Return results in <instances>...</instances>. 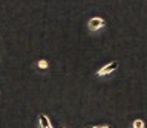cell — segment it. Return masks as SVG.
<instances>
[{
  "mask_svg": "<svg viewBox=\"0 0 147 128\" xmlns=\"http://www.w3.org/2000/svg\"><path fill=\"white\" fill-rule=\"evenodd\" d=\"M98 128H110V127H109V125H100Z\"/></svg>",
  "mask_w": 147,
  "mask_h": 128,
  "instance_id": "obj_6",
  "label": "cell"
},
{
  "mask_svg": "<svg viewBox=\"0 0 147 128\" xmlns=\"http://www.w3.org/2000/svg\"><path fill=\"white\" fill-rule=\"evenodd\" d=\"M60 128H64V127H60Z\"/></svg>",
  "mask_w": 147,
  "mask_h": 128,
  "instance_id": "obj_8",
  "label": "cell"
},
{
  "mask_svg": "<svg viewBox=\"0 0 147 128\" xmlns=\"http://www.w3.org/2000/svg\"><path fill=\"white\" fill-rule=\"evenodd\" d=\"M38 67L40 69H46V67H48V61H46V59H40V61H38Z\"/></svg>",
  "mask_w": 147,
  "mask_h": 128,
  "instance_id": "obj_5",
  "label": "cell"
},
{
  "mask_svg": "<svg viewBox=\"0 0 147 128\" xmlns=\"http://www.w3.org/2000/svg\"><path fill=\"white\" fill-rule=\"evenodd\" d=\"M38 122H40V127H41V128H52L49 117L46 116V114H43V113L38 114Z\"/></svg>",
  "mask_w": 147,
  "mask_h": 128,
  "instance_id": "obj_3",
  "label": "cell"
},
{
  "mask_svg": "<svg viewBox=\"0 0 147 128\" xmlns=\"http://www.w3.org/2000/svg\"><path fill=\"white\" fill-rule=\"evenodd\" d=\"M118 67H119V63H118V61H110V63H107V64H104L101 69H98L96 76H100V78L107 76V75H110V73H113Z\"/></svg>",
  "mask_w": 147,
  "mask_h": 128,
  "instance_id": "obj_1",
  "label": "cell"
},
{
  "mask_svg": "<svg viewBox=\"0 0 147 128\" xmlns=\"http://www.w3.org/2000/svg\"><path fill=\"white\" fill-rule=\"evenodd\" d=\"M87 128H98V127H87Z\"/></svg>",
  "mask_w": 147,
  "mask_h": 128,
  "instance_id": "obj_7",
  "label": "cell"
},
{
  "mask_svg": "<svg viewBox=\"0 0 147 128\" xmlns=\"http://www.w3.org/2000/svg\"><path fill=\"white\" fill-rule=\"evenodd\" d=\"M130 128H146V122L142 121V119H135V121L132 122Z\"/></svg>",
  "mask_w": 147,
  "mask_h": 128,
  "instance_id": "obj_4",
  "label": "cell"
},
{
  "mask_svg": "<svg viewBox=\"0 0 147 128\" xmlns=\"http://www.w3.org/2000/svg\"><path fill=\"white\" fill-rule=\"evenodd\" d=\"M87 26H89V29L92 32H96V31L103 29V27L106 26V21L101 17H92L90 20L87 21Z\"/></svg>",
  "mask_w": 147,
  "mask_h": 128,
  "instance_id": "obj_2",
  "label": "cell"
}]
</instances>
